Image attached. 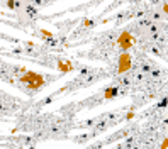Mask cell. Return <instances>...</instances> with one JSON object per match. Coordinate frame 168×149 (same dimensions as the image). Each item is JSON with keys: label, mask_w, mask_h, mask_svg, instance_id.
<instances>
[{"label": "cell", "mask_w": 168, "mask_h": 149, "mask_svg": "<svg viewBox=\"0 0 168 149\" xmlns=\"http://www.w3.org/2000/svg\"><path fill=\"white\" fill-rule=\"evenodd\" d=\"M131 66H133V56H131V53L122 51V54L119 56V59H117V73L122 74L126 71H129V69H131Z\"/></svg>", "instance_id": "2"}, {"label": "cell", "mask_w": 168, "mask_h": 149, "mask_svg": "<svg viewBox=\"0 0 168 149\" xmlns=\"http://www.w3.org/2000/svg\"><path fill=\"white\" fill-rule=\"evenodd\" d=\"M56 68H58V71H61L63 74H66V73H71L75 69V66H73V63L71 61H68V59H60L56 63Z\"/></svg>", "instance_id": "4"}, {"label": "cell", "mask_w": 168, "mask_h": 149, "mask_svg": "<svg viewBox=\"0 0 168 149\" xmlns=\"http://www.w3.org/2000/svg\"><path fill=\"white\" fill-rule=\"evenodd\" d=\"M134 44V36L131 32H122L119 37H117V46H119L122 51H129Z\"/></svg>", "instance_id": "3"}, {"label": "cell", "mask_w": 168, "mask_h": 149, "mask_svg": "<svg viewBox=\"0 0 168 149\" xmlns=\"http://www.w3.org/2000/svg\"><path fill=\"white\" fill-rule=\"evenodd\" d=\"M20 81H22V83L26 85L27 88L36 90V92H37V90H41V88L46 85L44 74L36 73V71H27L26 74H22V76H20Z\"/></svg>", "instance_id": "1"}, {"label": "cell", "mask_w": 168, "mask_h": 149, "mask_svg": "<svg viewBox=\"0 0 168 149\" xmlns=\"http://www.w3.org/2000/svg\"><path fill=\"white\" fill-rule=\"evenodd\" d=\"M41 32H43V36H44V37H51V32H49V31H44V29H43Z\"/></svg>", "instance_id": "7"}, {"label": "cell", "mask_w": 168, "mask_h": 149, "mask_svg": "<svg viewBox=\"0 0 168 149\" xmlns=\"http://www.w3.org/2000/svg\"><path fill=\"white\" fill-rule=\"evenodd\" d=\"M82 26H83V27H90V26H92L90 19H87V17H85V19H82Z\"/></svg>", "instance_id": "6"}, {"label": "cell", "mask_w": 168, "mask_h": 149, "mask_svg": "<svg viewBox=\"0 0 168 149\" xmlns=\"http://www.w3.org/2000/svg\"><path fill=\"white\" fill-rule=\"evenodd\" d=\"M168 147V141L166 139H163V142H161V149H166Z\"/></svg>", "instance_id": "8"}, {"label": "cell", "mask_w": 168, "mask_h": 149, "mask_svg": "<svg viewBox=\"0 0 168 149\" xmlns=\"http://www.w3.org/2000/svg\"><path fill=\"white\" fill-rule=\"evenodd\" d=\"M117 93H119V90H117L116 86H111V88H107L106 92H104V100H112V98L117 97Z\"/></svg>", "instance_id": "5"}, {"label": "cell", "mask_w": 168, "mask_h": 149, "mask_svg": "<svg viewBox=\"0 0 168 149\" xmlns=\"http://www.w3.org/2000/svg\"><path fill=\"white\" fill-rule=\"evenodd\" d=\"M14 3H15V0H9V7H10V9H14Z\"/></svg>", "instance_id": "9"}]
</instances>
